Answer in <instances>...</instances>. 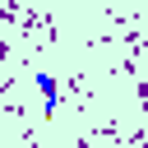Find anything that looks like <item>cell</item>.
Here are the masks:
<instances>
[{
    "label": "cell",
    "instance_id": "2",
    "mask_svg": "<svg viewBox=\"0 0 148 148\" xmlns=\"http://www.w3.org/2000/svg\"><path fill=\"white\" fill-rule=\"evenodd\" d=\"M0 56H5V42H0Z\"/></svg>",
    "mask_w": 148,
    "mask_h": 148
},
{
    "label": "cell",
    "instance_id": "1",
    "mask_svg": "<svg viewBox=\"0 0 148 148\" xmlns=\"http://www.w3.org/2000/svg\"><path fill=\"white\" fill-rule=\"evenodd\" d=\"M37 92H42V106H46V111H56L60 88H56V79H51V74H37Z\"/></svg>",
    "mask_w": 148,
    "mask_h": 148
}]
</instances>
